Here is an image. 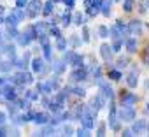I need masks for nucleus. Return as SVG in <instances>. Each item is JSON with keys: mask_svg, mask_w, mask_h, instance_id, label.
<instances>
[{"mask_svg": "<svg viewBox=\"0 0 149 137\" xmlns=\"http://www.w3.org/2000/svg\"><path fill=\"white\" fill-rule=\"evenodd\" d=\"M102 106H104V97H95V99L91 100V111L97 113Z\"/></svg>", "mask_w": 149, "mask_h": 137, "instance_id": "9b49d317", "label": "nucleus"}, {"mask_svg": "<svg viewBox=\"0 0 149 137\" xmlns=\"http://www.w3.org/2000/svg\"><path fill=\"white\" fill-rule=\"evenodd\" d=\"M123 9H125L126 13H130V11L133 9V0H125V4H123Z\"/></svg>", "mask_w": 149, "mask_h": 137, "instance_id": "b1692460", "label": "nucleus"}, {"mask_svg": "<svg viewBox=\"0 0 149 137\" xmlns=\"http://www.w3.org/2000/svg\"><path fill=\"white\" fill-rule=\"evenodd\" d=\"M74 23H77V25H83L84 23V16L81 13H77L76 16H74Z\"/></svg>", "mask_w": 149, "mask_h": 137, "instance_id": "393cba45", "label": "nucleus"}, {"mask_svg": "<svg viewBox=\"0 0 149 137\" xmlns=\"http://www.w3.org/2000/svg\"><path fill=\"white\" fill-rule=\"evenodd\" d=\"M49 34L54 35V37H60V30H58L56 27H49Z\"/></svg>", "mask_w": 149, "mask_h": 137, "instance_id": "2f4dec72", "label": "nucleus"}, {"mask_svg": "<svg viewBox=\"0 0 149 137\" xmlns=\"http://www.w3.org/2000/svg\"><path fill=\"white\" fill-rule=\"evenodd\" d=\"M4 135H6V130H4V128H0V137H4Z\"/></svg>", "mask_w": 149, "mask_h": 137, "instance_id": "c03bdc74", "label": "nucleus"}, {"mask_svg": "<svg viewBox=\"0 0 149 137\" xmlns=\"http://www.w3.org/2000/svg\"><path fill=\"white\" fill-rule=\"evenodd\" d=\"M140 30H142L140 21H137V20L130 21V25H128V32H130V35H140Z\"/></svg>", "mask_w": 149, "mask_h": 137, "instance_id": "423d86ee", "label": "nucleus"}, {"mask_svg": "<svg viewBox=\"0 0 149 137\" xmlns=\"http://www.w3.org/2000/svg\"><path fill=\"white\" fill-rule=\"evenodd\" d=\"M4 123H6V114L0 113V125H4Z\"/></svg>", "mask_w": 149, "mask_h": 137, "instance_id": "ea45409f", "label": "nucleus"}, {"mask_svg": "<svg viewBox=\"0 0 149 137\" xmlns=\"http://www.w3.org/2000/svg\"><path fill=\"white\" fill-rule=\"evenodd\" d=\"M74 93H76V95H81V97H83V95H84V90H83V88H74Z\"/></svg>", "mask_w": 149, "mask_h": 137, "instance_id": "58836bf2", "label": "nucleus"}, {"mask_svg": "<svg viewBox=\"0 0 149 137\" xmlns=\"http://www.w3.org/2000/svg\"><path fill=\"white\" fill-rule=\"evenodd\" d=\"M126 83H128V86H137V72H132V74H128V79H126Z\"/></svg>", "mask_w": 149, "mask_h": 137, "instance_id": "f3484780", "label": "nucleus"}, {"mask_svg": "<svg viewBox=\"0 0 149 137\" xmlns=\"http://www.w3.org/2000/svg\"><path fill=\"white\" fill-rule=\"evenodd\" d=\"M81 121H83V125H84L86 128H91V127H93V114L86 111V113L81 116Z\"/></svg>", "mask_w": 149, "mask_h": 137, "instance_id": "6e6552de", "label": "nucleus"}, {"mask_svg": "<svg viewBox=\"0 0 149 137\" xmlns=\"http://www.w3.org/2000/svg\"><path fill=\"white\" fill-rule=\"evenodd\" d=\"M126 63H128V60H126V58L118 60V67H119V68H121V67H126Z\"/></svg>", "mask_w": 149, "mask_h": 137, "instance_id": "f704fd0d", "label": "nucleus"}, {"mask_svg": "<svg viewBox=\"0 0 149 137\" xmlns=\"http://www.w3.org/2000/svg\"><path fill=\"white\" fill-rule=\"evenodd\" d=\"M63 2L67 4V7H72L74 6V0H63Z\"/></svg>", "mask_w": 149, "mask_h": 137, "instance_id": "79ce46f5", "label": "nucleus"}, {"mask_svg": "<svg viewBox=\"0 0 149 137\" xmlns=\"http://www.w3.org/2000/svg\"><path fill=\"white\" fill-rule=\"evenodd\" d=\"M111 4H112V0H104L102 2V13L105 16H109V13H111Z\"/></svg>", "mask_w": 149, "mask_h": 137, "instance_id": "dca6fc26", "label": "nucleus"}, {"mask_svg": "<svg viewBox=\"0 0 149 137\" xmlns=\"http://www.w3.org/2000/svg\"><path fill=\"white\" fill-rule=\"evenodd\" d=\"M104 134H105V125H100V127H98V130H97V135H100V137H102Z\"/></svg>", "mask_w": 149, "mask_h": 137, "instance_id": "c9c22d12", "label": "nucleus"}, {"mask_svg": "<svg viewBox=\"0 0 149 137\" xmlns=\"http://www.w3.org/2000/svg\"><path fill=\"white\" fill-rule=\"evenodd\" d=\"M26 99H28V100H33V99H37V93H33V92H28V93H26Z\"/></svg>", "mask_w": 149, "mask_h": 137, "instance_id": "4c0bfd02", "label": "nucleus"}, {"mask_svg": "<svg viewBox=\"0 0 149 137\" xmlns=\"http://www.w3.org/2000/svg\"><path fill=\"white\" fill-rule=\"evenodd\" d=\"M56 48L60 49V51H65V48H67V42H65V39L60 35V37H56Z\"/></svg>", "mask_w": 149, "mask_h": 137, "instance_id": "a211bd4d", "label": "nucleus"}, {"mask_svg": "<svg viewBox=\"0 0 149 137\" xmlns=\"http://www.w3.org/2000/svg\"><path fill=\"white\" fill-rule=\"evenodd\" d=\"M133 116H135V113H133L132 106H123V107H121V111H119V118H121L123 121H132Z\"/></svg>", "mask_w": 149, "mask_h": 137, "instance_id": "f03ea898", "label": "nucleus"}, {"mask_svg": "<svg viewBox=\"0 0 149 137\" xmlns=\"http://www.w3.org/2000/svg\"><path fill=\"white\" fill-rule=\"evenodd\" d=\"M65 134L70 135V134H72V128H70V127H65Z\"/></svg>", "mask_w": 149, "mask_h": 137, "instance_id": "37998d69", "label": "nucleus"}, {"mask_svg": "<svg viewBox=\"0 0 149 137\" xmlns=\"http://www.w3.org/2000/svg\"><path fill=\"white\" fill-rule=\"evenodd\" d=\"M6 21H7V25H9V27H16V23L19 21V18H18L14 13H11V14L6 18Z\"/></svg>", "mask_w": 149, "mask_h": 137, "instance_id": "4468645a", "label": "nucleus"}, {"mask_svg": "<svg viewBox=\"0 0 149 137\" xmlns=\"http://www.w3.org/2000/svg\"><path fill=\"white\" fill-rule=\"evenodd\" d=\"M84 78H86V71H84V68H77L76 72H72V79L74 81H81Z\"/></svg>", "mask_w": 149, "mask_h": 137, "instance_id": "ddd939ff", "label": "nucleus"}, {"mask_svg": "<svg viewBox=\"0 0 149 137\" xmlns=\"http://www.w3.org/2000/svg\"><path fill=\"white\" fill-rule=\"evenodd\" d=\"M135 102H137V97H135L133 93L125 92V93L121 95V106H133Z\"/></svg>", "mask_w": 149, "mask_h": 137, "instance_id": "20e7f679", "label": "nucleus"}, {"mask_svg": "<svg viewBox=\"0 0 149 137\" xmlns=\"http://www.w3.org/2000/svg\"><path fill=\"white\" fill-rule=\"evenodd\" d=\"M126 49H128L130 53H135V51H137V41H135V39H128V41H126Z\"/></svg>", "mask_w": 149, "mask_h": 137, "instance_id": "2eb2a0df", "label": "nucleus"}, {"mask_svg": "<svg viewBox=\"0 0 149 137\" xmlns=\"http://www.w3.org/2000/svg\"><path fill=\"white\" fill-rule=\"evenodd\" d=\"M72 63L76 65V67H81V65H83V56H79V55H74V58H72Z\"/></svg>", "mask_w": 149, "mask_h": 137, "instance_id": "5701e85b", "label": "nucleus"}, {"mask_svg": "<svg viewBox=\"0 0 149 137\" xmlns=\"http://www.w3.org/2000/svg\"><path fill=\"white\" fill-rule=\"evenodd\" d=\"M77 135H79V137H81V135H83V137H88V135H90V128H86V127H84V128H79V130H77Z\"/></svg>", "mask_w": 149, "mask_h": 137, "instance_id": "bb28decb", "label": "nucleus"}, {"mask_svg": "<svg viewBox=\"0 0 149 137\" xmlns=\"http://www.w3.org/2000/svg\"><path fill=\"white\" fill-rule=\"evenodd\" d=\"M98 34H100V37H109V30L105 27H100L98 28Z\"/></svg>", "mask_w": 149, "mask_h": 137, "instance_id": "cd10ccee", "label": "nucleus"}, {"mask_svg": "<svg viewBox=\"0 0 149 137\" xmlns=\"http://www.w3.org/2000/svg\"><path fill=\"white\" fill-rule=\"evenodd\" d=\"M51 11H53V0H49V2L44 6V9H42V13L46 14V16H49L51 14Z\"/></svg>", "mask_w": 149, "mask_h": 137, "instance_id": "4be33fe9", "label": "nucleus"}, {"mask_svg": "<svg viewBox=\"0 0 149 137\" xmlns=\"http://www.w3.org/2000/svg\"><path fill=\"white\" fill-rule=\"evenodd\" d=\"M144 128H146V123L142 121V120H139L135 125H133V132H137V134H140V132H144Z\"/></svg>", "mask_w": 149, "mask_h": 137, "instance_id": "6ab92c4d", "label": "nucleus"}, {"mask_svg": "<svg viewBox=\"0 0 149 137\" xmlns=\"http://www.w3.org/2000/svg\"><path fill=\"white\" fill-rule=\"evenodd\" d=\"M147 111H149V104H147Z\"/></svg>", "mask_w": 149, "mask_h": 137, "instance_id": "de8ad7c7", "label": "nucleus"}, {"mask_svg": "<svg viewBox=\"0 0 149 137\" xmlns=\"http://www.w3.org/2000/svg\"><path fill=\"white\" fill-rule=\"evenodd\" d=\"M109 78H111V79H114V81H118V79L121 78V74H119L118 71H112V72H109Z\"/></svg>", "mask_w": 149, "mask_h": 137, "instance_id": "c756f323", "label": "nucleus"}, {"mask_svg": "<svg viewBox=\"0 0 149 137\" xmlns=\"http://www.w3.org/2000/svg\"><path fill=\"white\" fill-rule=\"evenodd\" d=\"M40 7H42V2H40V0H32V2H28V11H26V14H28L30 18H33V16L39 14Z\"/></svg>", "mask_w": 149, "mask_h": 137, "instance_id": "f257e3e1", "label": "nucleus"}, {"mask_svg": "<svg viewBox=\"0 0 149 137\" xmlns=\"http://www.w3.org/2000/svg\"><path fill=\"white\" fill-rule=\"evenodd\" d=\"M42 48H44V55H46V58L51 60V48H49V44H46V46H42Z\"/></svg>", "mask_w": 149, "mask_h": 137, "instance_id": "c85d7f7f", "label": "nucleus"}, {"mask_svg": "<svg viewBox=\"0 0 149 137\" xmlns=\"http://www.w3.org/2000/svg\"><path fill=\"white\" fill-rule=\"evenodd\" d=\"M147 4H149V0H147Z\"/></svg>", "mask_w": 149, "mask_h": 137, "instance_id": "8fccbe9b", "label": "nucleus"}, {"mask_svg": "<svg viewBox=\"0 0 149 137\" xmlns=\"http://www.w3.org/2000/svg\"><path fill=\"white\" fill-rule=\"evenodd\" d=\"M112 48L111 46H107V44H104L102 48H100V53H102V58L107 62V63H111V60H112Z\"/></svg>", "mask_w": 149, "mask_h": 137, "instance_id": "39448f33", "label": "nucleus"}, {"mask_svg": "<svg viewBox=\"0 0 149 137\" xmlns=\"http://www.w3.org/2000/svg\"><path fill=\"white\" fill-rule=\"evenodd\" d=\"M53 2H58V0H53Z\"/></svg>", "mask_w": 149, "mask_h": 137, "instance_id": "09e8293b", "label": "nucleus"}, {"mask_svg": "<svg viewBox=\"0 0 149 137\" xmlns=\"http://www.w3.org/2000/svg\"><path fill=\"white\" fill-rule=\"evenodd\" d=\"M65 63H67V62H56V63H54V72H56V74L63 72V68H65Z\"/></svg>", "mask_w": 149, "mask_h": 137, "instance_id": "412c9836", "label": "nucleus"}, {"mask_svg": "<svg viewBox=\"0 0 149 137\" xmlns=\"http://www.w3.org/2000/svg\"><path fill=\"white\" fill-rule=\"evenodd\" d=\"M2 83H4V81H2V79H0V85H2Z\"/></svg>", "mask_w": 149, "mask_h": 137, "instance_id": "49530a36", "label": "nucleus"}, {"mask_svg": "<svg viewBox=\"0 0 149 137\" xmlns=\"http://www.w3.org/2000/svg\"><path fill=\"white\" fill-rule=\"evenodd\" d=\"M2 99L14 100V99H16V92H14V88H11V86H6V88H4V93H2Z\"/></svg>", "mask_w": 149, "mask_h": 137, "instance_id": "9d476101", "label": "nucleus"}, {"mask_svg": "<svg viewBox=\"0 0 149 137\" xmlns=\"http://www.w3.org/2000/svg\"><path fill=\"white\" fill-rule=\"evenodd\" d=\"M16 6L21 7V9H25V6H28V0H16Z\"/></svg>", "mask_w": 149, "mask_h": 137, "instance_id": "473e14b6", "label": "nucleus"}, {"mask_svg": "<svg viewBox=\"0 0 149 137\" xmlns=\"http://www.w3.org/2000/svg\"><path fill=\"white\" fill-rule=\"evenodd\" d=\"M123 135H125V137H130V135H133V130H125Z\"/></svg>", "mask_w": 149, "mask_h": 137, "instance_id": "a19ab883", "label": "nucleus"}, {"mask_svg": "<svg viewBox=\"0 0 149 137\" xmlns=\"http://www.w3.org/2000/svg\"><path fill=\"white\" fill-rule=\"evenodd\" d=\"M14 83H16V85H19V86H25V85L32 83V76H30V74H26V72H19V74L14 78Z\"/></svg>", "mask_w": 149, "mask_h": 137, "instance_id": "7ed1b4c3", "label": "nucleus"}, {"mask_svg": "<svg viewBox=\"0 0 149 137\" xmlns=\"http://www.w3.org/2000/svg\"><path fill=\"white\" fill-rule=\"evenodd\" d=\"M147 62H149V49H147Z\"/></svg>", "mask_w": 149, "mask_h": 137, "instance_id": "a18cd8bd", "label": "nucleus"}, {"mask_svg": "<svg viewBox=\"0 0 149 137\" xmlns=\"http://www.w3.org/2000/svg\"><path fill=\"white\" fill-rule=\"evenodd\" d=\"M83 41H84V42H88V41H90V32H88V28H84V30H83Z\"/></svg>", "mask_w": 149, "mask_h": 137, "instance_id": "72a5a7b5", "label": "nucleus"}, {"mask_svg": "<svg viewBox=\"0 0 149 137\" xmlns=\"http://www.w3.org/2000/svg\"><path fill=\"white\" fill-rule=\"evenodd\" d=\"M32 68H33V72H42L44 71V60L42 58H33Z\"/></svg>", "mask_w": 149, "mask_h": 137, "instance_id": "1a4fd4ad", "label": "nucleus"}, {"mask_svg": "<svg viewBox=\"0 0 149 137\" xmlns=\"http://www.w3.org/2000/svg\"><path fill=\"white\" fill-rule=\"evenodd\" d=\"M109 127L112 130H118L119 128V121H118V114H116V109L111 107V116H109Z\"/></svg>", "mask_w": 149, "mask_h": 137, "instance_id": "0eeeda50", "label": "nucleus"}, {"mask_svg": "<svg viewBox=\"0 0 149 137\" xmlns=\"http://www.w3.org/2000/svg\"><path fill=\"white\" fill-rule=\"evenodd\" d=\"M100 86H102V90H104V95L105 97H109V99H112V88L111 86H107V85H104V83H100Z\"/></svg>", "mask_w": 149, "mask_h": 137, "instance_id": "aec40b11", "label": "nucleus"}, {"mask_svg": "<svg viewBox=\"0 0 149 137\" xmlns=\"http://www.w3.org/2000/svg\"><path fill=\"white\" fill-rule=\"evenodd\" d=\"M68 23H70V14L65 13V14H63V25H68Z\"/></svg>", "mask_w": 149, "mask_h": 137, "instance_id": "e433bc0d", "label": "nucleus"}, {"mask_svg": "<svg viewBox=\"0 0 149 137\" xmlns=\"http://www.w3.org/2000/svg\"><path fill=\"white\" fill-rule=\"evenodd\" d=\"M98 11H100V7H97V6H91V7H88V13H90V16H97V14H98Z\"/></svg>", "mask_w": 149, "mask_h": 137, "instance_id": "a878e982", "label": "nucleus"}, {"mask_svg": "<svg viewBox=\"0 0 149 137\" xmlns=\"http://www.w3.org/2000/svg\"><path fill=\"white\" fill-rule=\"evenodd\" d=\"M147 128H149V127H147Z\"/></svg>", "mask_w": 149, "mask_h": 137, "instance_id": "3c124183", "label": "nucleus"}, {"mask_svg": "<svg viewBox=\"0 0 149 137\" xmlns=\"http://www.w3.org/2000/svg\"><path fill=\"white\" fill-rule=\"evenodd\" d=\"M32 118H35V114H33V113H26V114L21 116V121H30Z\"/></svg>", "mask_w": 149, "mask_h": 137, "instance_id": "7c9ffc66", "label": "nucleus"}, {"mask_svg": "<svg viewBox=\"0 0 149 137\" xmlns=\"http://www.w3.org/2000/svg\"><path fill=\"white\" fill-rule=\"evenodd\" d=\"M33 121H35V123H39V125H44V123H47V121H49V116H47L46 113H39V114H35Z\"/></svg>", "mask_w": 149, "mask_h": 137, "instance_id": "f8f14e48", "label": "nucleus"}]
</instances>
